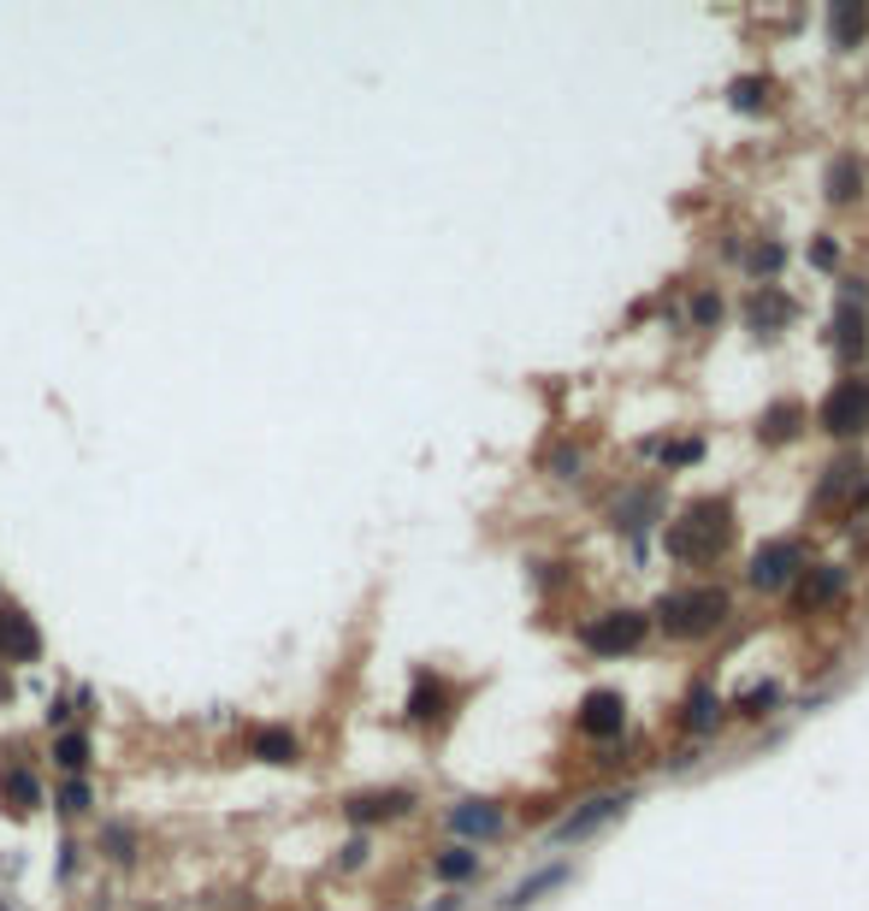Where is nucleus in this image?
Returning <instances> with one entry per match:
<instances>
[{
    "label": "nucleus",
    "mask_w": 869,
    "mask_h": 911,
    "mask_svg": "<svg viewBox=\"0 0 869 911\" xmlns=\"http://www.w3.org/2000/svg\"><path fill=\"white\" fill-rule=\"evenodd\" d=\"M810 260L829 272V267H839V249H834V243H810Z\"/></svg>",
    "instance_id": "obj_29"
},
{
    "label": "nucleus",
    "mask_w": 869,
    "mask_h": 911,
    "mask_svg": "<svg viewBox=\"0 0 869 911\" xmlns=\"http://www.w3.org/2000/svg\"><path fill=\"white\" fill-rule=\"evenodd\" d=\"M409 805H414V793L385 787V793H355V799L343 805V817H350V822H379V817H402Z\"/></svg>",
    "instance_id": "obj_12"
},
{
    "label": "nucleus",
    "mask_w": 869,
    "mask_h": 911,
    "mask_svg": "<svg viewBox=\"0 0 869 911\" xmlns=\"http://www.w3.org/2000/svg\"><path fill=\"white\" fill-rule=\"evenodd\" d=\"M728 515H733L728 498L692 503V510L669 527V557L674 562H709V557H721V551H728V539H733V521Z\"/></svg>",
    "instance_id": "obj_1"
},
{
    "label": "nucleus",
    "mask_w": 869,
    "mask_h": 911,
    "mask_svg": "<svg viewBox=\"0 0 869 911\" xmlns=\"http://www.w3.org/2000/svg\"><path fill=\"white\" fill-rule=\"evenodd\" d=\"M621 722H627V699H621V692H610V687L586 692V704H579V728L598 734V740H615Z\"/></svg>",
    "instance_id": "obj_8"
},
{
    "label": "nucleus",
    "mask_w": 869,
    "mask_h": 911,
    "mask_svg": "<svg viewBox=\"0 0 869 911\" xmlns=\"http://www.w3.org/2000/svg\"><path fill=\"white\" fill-rule=\"evenodd\" d=\"M255 758L260 763H296L302 758V740L290 728H260L255 734Z\"/></svg>",
    "instance_id": "obj_16"
},
{
    "label": "nucleus",
    "mask_w": 869,
    "mask_h": 911,
    "mask_svg": "<svg viewBox=\"0 0 869 911\" xmlns=\"http://www.w3.org/2000/svg\"><path fill=\"white\" fill-rule=\"evenodd\" d=\"M0 657L7 663H36L42 657V633H36V621L24 616V610H0Z\"/></svg>",
    "instance_id": "obj_9"
},
{
    "label": "nucleus",
    "mask_w": 869,
    "mask_h": 911,
    "mask_svg": "<svg viewBox=\"0 0 869 911\" xmlns=\"http://www.w3.org/2000/svg\"><path fill=\"white\" fill-rule=\"evenodd\" d=\"M60 811H90V787H83V781H71L60 793Z\"/></svg>",
    "instance_id": "obj_28"
},
{
    "label": "nucleus",
    "mask_w": 869,
    "mask_h": 911,
    "mask_svg": "<svg viewBox=\"0 0 869 911\" xmlns=\"http://www.w3.org/2000/svg\"><path fill=\"white\" fill-rule=\"evenodd\" d=\"M763 95H770V83H763V78H740V83L728 90V101H733L740 113H758V107H763Z\"/></svg>",
    "instance_id": "obj_24"
},
{
    "label": "nucleus",
    "mask_w": 869,
    "mask_h": 911,
    "mask_svg": "<svg viewBox=\"0 0 869 911\" xmlns=\"http://www.w3.org/2000/svg\"><path fill=\"white\" fill-rule=\"evenodd\" d=\"M817 427L834 432V439H852V432L869 427V379H839L817 409Z\"/></svg>",
    "instance_id": "obj_3"
},
{
    "label": "nucleus",
    "mask_w": 869,
    "mask_h": 911,
    "mask_svg": "<svg viewBox=\"0 0 869 911\" xmlns=\"http://www.w3.org/2000/svg\"><path fill=\"white\" fill-rule=\"evenodd\" d=\"M858 184H864L858 161H852V154H839L834 172H829V196H834V201H852V196H858Z\"/></svg>",
    "instance_id": "obj_20"
},
{
    "label": "nucleus",
    "mask_w": 869,
    "mask_h": 911,
    "mask_svg": "<svg viewBox=\"0 0 869 911\" xmlns=\"http://www.w3.org/2000/svg\"><path fill=\"white\" fill-rule=\"evenodd\" d=\"M792 432H799V409H792V402H775V409L763 414V432H758V439H763V444H780V439H792Z\"/></svg>",
    "instance_id": "obj_19"
},
{
    "label": "nucleus",
    "mask_w": 869,
    "mask_h": 911,
    "mask_svg": "<svg viewBox=\"0 0 869 911\" xmlns=\"http://www.w3.org/2000/svg\"><path fill=\"white\" fill-rule=\"evenodd\" d=\"M792 581H799V545H787V539L758 545V557H751V586L758 592H787Z\"/></svg>",
    "instance_id": "obj_6"
},
{
    "label": "nucleus",
    "mask_w": 869,
    "mask_h": 911,
    "mask_svg": "<svg viewBox=\"0 0 869 911\" xmlns=\"http://www.w3.org/2000/svg\"><path fill=\"white\" fill-rule=\"evenodd\" d=\"M829 338H834V355H839V361H858V355L869 350V338H864V314H858V308L834 314V331H829Z\"/></svg>",
    "instance_id": "obj_15"
},
{
    "label": "nucleus",
    "mask_w": 869,
    "mask_h": 911,
    "mask_svg": "<svg viewBox=\"0 0 869 911\" xmlns=\"http://www.w3.org/2000/svg\"><path fill=\"white\" fill-rule=\"evenodd\" d=\"M692 320H698V326H716V320H721V296H716V291H698V302H692Z\"/></svg>",
    "instance_id": "obj_27"
},
{
    "label": "nucleus",
    "mask_w": 869,
    "mask_h": 911,
    "mask_svg": "<svg viewBox=\"0 0 869 911\" xmlns=\"http://www.w3.org/2000/svg\"><path fill=\"white\" fill-rule=\"evenodd\" d=\"M721 722V699L709 687H692V699H686V728H698V734H709Z\"/></svg>",
    "instance_id": "obj_17"
},
{
    "label": "nucleus",
    "mask_w": 869,
    "mask_h": 911,
    "mask_svg": "<svg viewBox=\"0 0 869 911\" xmlns=\"http://www.w3.org/2000/svg\"><path fill=\"white\" fill-rule=\"evenodd\" d=\"M657 616L674 640H704V633H716L733 616V598L721 586H686V592H669L657 604Z\"/></svg>",
    "instance_id": "obj_2"
},
{
    "label": "nucleus",
    "mask_w": 869,
    "mask_h": 911,
    "mask_svg": "<svg viewBox=\"0 0 869 911\" xmlns=\"http://www.w3.org/2000/svg\"><path fill=\"white\" fill-rule=\"evenodd\" d=\"M438 704H444V687L438 681H420L414 699H409V716L414 722H432V716H438Z\"/></svg>",
    "instance_id": "obj_23"
},
{
    "label": "nucleus",
    "mask_w": 869,
    "mask_h": 911,
    "mask_svg": "<svg viewBox=\"0 0 869 911\" xmlns=\"http://www.w3.org/2000/svg\"><path fill=\"white\" fill-rule=\"evenodd\" d=\"M444 881H468V876H480V852L473 846H450V852H438V864H432Z\"/></svg>",
    "instance_id": "obj_18"
},
{
    "label": "nucleus",
    "mask_w": 869,
    "mask_h": 911,
    "mask_svg": "<svg viewBox=\"0 0 869 911\" xmlns=\"http://www.w3.org/2000/svg\"><path fill=\"white\" fill-rule=\"evenodd\" d=\"M450 829L468 834V841H491V834H503V805L497 799H456Z\"/></svg>",
    "instance_id": "obj_10"
},
{
    "label": "nucleus",
    "mask_w": 869,
    "mask_h": 911,
    "mask_svg": "<svg viewBox=\"0 0 869 911\" xmlns=\"http://www.w3.org/2000/svg\"><path fill=\"white\" fill-rule=\"evenodd\" d=\"M780 267H787V249H780V243H758V249H751V272H758V279H775Z\"/></svg>",
    "instance_id": "obj_25"
},
{
    "label": "nucleus",
    "mask_w": 869,
    "mask_h": 911,
    "mask_svg": "<svg viewBox=\"0 0 869 911\" xmlns=\"http://www.w3.org/2000/svg\"><path fill=\"white\" fill-rule=\"evenodd\" d=\"M704 456V439H680V444H662V468H686V462Z\"/></svg>",
    "instance_id": "obj_26"
},
{
    "label": "nucleus",
    "mask_w": 869,
    "mask_h": 911,
    "mask_svg": "<svg viewBox=\"0 0 869 911\" xmlns=\"http://www.w3.org/2000/svg\"><path fill=\"white\" fill-rule=\"evenodd\" d=\"M839 592H846V569H834V562H817V569H799V581H792V610H822V604H834Z\"/></svg>",
    "instance_id": "obj_7"
},
{
    "label": "nucleus",
    "mask_w": 869,
    "mask_h": 911,
    "mask_svg": "<svg viewBox=\"0 0 869 911\" xmlns=\"http://www.w3.org/2000/svg\"><path fill=\"white\" fill-rule=\"evenodd\" d=\"M568 876H574V871H568L562 859H556V864H539V871H532L527 881H515V888L503 894V906H497V911H527V906H539L544 894H556Z\"/></svg>",
    "instance_id": "obj_11"
},
{
    "label": "nucleus",
    "mask_w": 869,
    "mask_h": 911,
    "mask_svg": "<svg viewBox=\"0 0 869 911\" xmlns=\"http://www.w3.org/2000/svg\"><path fill=\"white\" fill-rule=\"evenodd\" d=\"M745 320H751V331H780L792 320V296L775 291V284H763V291H751V302H745Z\"/></svg>",
    "instance_id": "obj_13"
},
{
    "label": "nucleus",
    "mask_w": 869,
    "mask_h": 911,
    "mask_svg": "<svg viewBox=\"0 0 869 911\" xmlns=\"http://www.w3.org/2000/svg\"><path fill=\"white\" fill-rule=\"evenodd\" d=\"M627 805H633V793H598V799H586L574 817H562L556 829H550V841H556V846H568V841H586V834L610 829L615 817H627Z\"/></svg>",
    "instance_id": "obj_5"
},
{
    "label": "nucleus",
    "mask_w": 869,
    "mask_h": 911,
    "mask_svg": "<svg viewBox=\"0 0 869 911\" xmlns=\"http://www.w3.org/2000/svg\"><path fill=\"white\" fill-rule=\"evenodd\" d=\"M54 758H60V770L83 775V770H90V734H66V740L54 746Z\"/></svg>",
    "instance_id": "obj_21"
},
{
    "label": "nucleus",
    "mask_w": 869,
    "mask_h": 911,
    "mask_svg": "<svg viewBox=\"0 0 869 911\" xmlns=\"http://www.w3.org/2000/svg\"><path fill=\"white\" fill-rule=\"evenodd\" d=\"M829 36H834V48H858V42L869 36V7L864 0H846V7L829 12Z\"/></svg>",
    "instance_id": "obj_14"
},
{
    "label": "nucleus",
    "mask_w": 869,
    "mask_h": 911,
    "mask_svg": "<svg viewBox=\"0 0 869 911\" xmlns=\"http://www.w3.org/2000/svg\"><path fill=\"white\" fill-rule=\"evenodd\" d=\"M7 793L19 799V811H36V805H42V781H36L31 770H12V775H7Z\"/></svg>",
    "instance_id": "obj_22"
},
{
    "label": "nucleus",
    "mask_w": 869,
    "mask_h": 911,
    "mask_svg": "<svg viewBox=\"0 0 869 911\" xmlns=\"http://www.w3.org/2000/svg\"><path fill=\"white\" fill-rule=\"evenodd\" d=\"M645 633H650L645 610H610V616H598L586 628V645L598 651V657H627V651L645 645Z\"/></svg>",
    "instance_id": "obj_4"
},
{
    "label": "nucleus",
    "mask_w": 869,
    "mask_h": 911,
    "mask_svg": "<svg viewBox=\"0 0 869 911\" xmlns=\"http://www.w3.org/2000/svg\"><path fill=\"white\" fill-rule=\"evenodd\" d=\"M0 911H12V906H7V900H0Z\"/></svg>",
    "instance_id": "obj_30"
}]
</instances>
